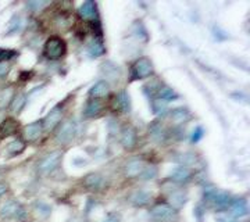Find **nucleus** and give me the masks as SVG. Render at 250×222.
<instances>
[{"mask_svg": "<svg viewBox=\"0 0 250 222\" xmlns=\"http://www.w3.org/2000/svg\"><path fill=\"white\" fill-rule=\"evenodd\" d=\"M77 135V122L74 120H65L59 125L56 131V142L59 144H68Z\"/></svg>", "mask_w": 250, "mask_h": 222, "instance_id": "423d86ee", "label": "nucleus"}, {"mask_svg": "<svg viewBox=\"0 0 250 222\" xmlns=\"http://www.w3.org/2000/svg\"><path fill=\"white\" fill-rule=\"evenodd\" d=\"M153 75H154V67H153V62L147 57H139L131 65V75H129L131 82L139 80H147Z\"/></svg>", "mask_w": 250, "mask_h": 222, "instance_id": "f03ea898", "label": "nucleus"}, {"mask_svg": "<svg viewBox=\"0 0 250 222\" xmlns=\"http://www.w3.org/2000/svg\"><path fill=\"white\" fill-rule=\"evenodd\" d=\"M152 200V193L147 192V190H135L132 195L129 196V202L136 207H143V205H147Z\"/></svg>", "mask_w": 250, "mask_h": 222, "instance_id": "aec40b11", "label": "nucleus"}, {"mask_svg": "<svg viewBox=\"0 0 250 222\" xmlns=\"http://www.w3.org/2000/svg\"><path fill=\"white\" fill-rule=\"evenodd\" d=\"M18 121L16 118H4L1 122H0V138H7L11 135H16L18 132Z\"/></svg>", "mask_w": 250, "mask_h": 222, "instance_id": "dca6fc26", "label": "nucleus"}, {"mask_svg": "<svg viewBox=\"0 0 250 222\" xmlns=\"http://www.w3.org/2000/svg\"><path fill=\"white\" fill-rule=\"evenodd\" d=\"M104 222H120V221L117 220L116 217H113V215H110V217H108L107 220H106V221H104Z\"/></svg>", "mask_w": 250, "mask_h": 222, "instance_id": "f704fd0d", "label": "nucleus"}, {"mask_svg": "<svg viewBox=\"0 0 250 222\" xmlns=\"http://www.w3.org/2000/svg\"><path fill=\"white\" fill-rule=\"evenodd\" d=\"M205 136V132H203V128L202 126H197L196 129L193 131V133H192V142L193 143H197L202 138Z\"/></svg>", "mask_w": 250, "mask_h": 222, "instance_id": "2f4dec72", "label": "nucleus"}, {"mask_svg": "<svg viewBox=\"0 0 250 222\" xmlns=\"http://www.w3.org/2000/svg\"><path fill=\"white\" fill-rule=\"evenodd\" d=\"M145 168V162L139 159H134V160H129L124 167V174L125 177L128 178H138L141 175V172Z\"/></svg>", "mask_w": 250, "mask_h": 222, "instance_id": "a211bd4d", "label": "nucleus"}, {"mask_svg": "<svg viewBox=\"0 0 250 222\" xmlns=\"http://www.w3.org/2000/svg\"><path fill=\"white\" fill-rule=\"evenodd\" d=\"M120 143L125 150H134L138 146V131L132 125H126L120 132Z\"/></svg>", "mask_w": 250, "mask_h": 222, "instance_id": "0eeeda50", "label": "nucleus"}, {"mask_svg": "<svg viewBox=\"0 0 250 222\" xmlns=\"http://www.w3.org/2000/svg\"><path fill=\"white\" fill-rule=\"evenodd\" d=\"M83 186L89 190H99L103 187V183H104V178L102 177L100 174H89L86 177L83 178L82 181Z\"/></svg>", "mask_w": 250, "mask_h": 222, "instance_id": "4be33fe9", "label": "nucleus"}, {"mask_svg": "<svg viewBox=\"0 0 250 222\" xmlns=\"http://www.w3.org/2000/svg\"><path fill=\"white\" fill-rule=\"evenodd\" d=\"M43 132L45 131H43V122H42V120L34 121V122L25 125L22 128V132H21L22 133V141L25 143L36 142Z\"/></svg>", "mask_w": 250, "mask_h": 222, "instance_id": "6e6552de", "label": "nucleus"}, {"mask_svg": "<svg viewBox=\"0 0 250 222\" xmlns=\"http://www.w3.org/2000/svg\"><path fill=\"white\" fill-rule=\"evenodd\" d=\"M10 70H11V67H10L9 62H0V80L1 78H6L9 75Z\"/></svg>", "mask_w": 250, "mask_h": 222, "instance_id": "473e14b6", "label": "nucleus"}, {"mask_svg": "<svg viewBox=\"0 0 250 222\" xmlns=\"http://www.w3.org/2000/svg\"><path fill=\"white\" fill-rule=\"evenodd\" d=\"M78 14L82 20L92 22V24H99V11L98 6L95 1H85L80 9H78Z\"/></svg>", "mask_w": 250, "mask_h": 222, "instance_id": "9d476101", "label": "nucleus"}, {"mask_svg": "<svg viewBox=\"0 0 250 222\" xmlns=\"http://www.w3.org/2000/svg\"><path fill=\"white\" fill-rule=\"evenodd\" d=\"M154 222H177L178 221V211L172 208L168 203H159L150 211Z\"/></svg>", "mask_w": 250, "mask_h": 222, "instance_id": "7ed1b4c3", "label": "nucleus"}, {"mask_svg": "<svg viewBox=\"0 0 250 222\" xmlns=\"http://www.w3.org/2000/svg\"><path fill=\"white\" fill-rule=\"evenodd\" d=\"M17 52L16 50H10V49H0V62H9L10 59L16 57L17 56Z\"/></svg>", "mask_w": 250, "mask_h": 222, "instance_id": "7c9ffc66", "label": "nucleus"}, {"mask_svg": "<svg viewBox=\"0 0 250 222\" xmlns=\"http://www.w3.org/2000/svg\"><path fill=\"white\" fill-rule=\"evenodd\" d=\"M25 104H27V95H24V93H18L17 95L16 93V96H14L11 104H10V110L14 114H20L21 110L25 107Z\"/></svg>", "mask_w": 250, "mask_h": 222, "instance_id": "cd10ccee", "label": "nucleus"}, {"mask_svg": "<svg viewBox=\"0 0 250 222\" xmlns=\"http://www.w3.org/2000/svg\"><path fill=\"white\" fill-rule=\"evenodd\" d=\"M104 52H106V49H104V44L102 42V39L95 38L88 43V53L92 57H100V56L104 54Z\"/></svg>", "mask_w": 250, "mask_h": 222, "instance_id": "bb28decb", "label": "nucleus"}, {"mask_svg": "<svg viewBox=\"0 0 250 222\" xmlns=\"http://www.w3.org/2000/svg\"><path fill=\"white\" fill-rule=\"evenodd\" d=\"M156 99H160L163 101H171V100H177L178 99V93L174 90L172 88H170L168 85H164V83H160L159 88L156 90V95H154Z\"/></svg>", "mask_w": 250, "mask_h": 222, "instance_id": "412c9836", "label": "nucleus"}, {"mask_svg": "<svg viewBox=\"0 0 250 222\" xmlns=\"http://www.w3.org/2000/svg\"><path fill=\"white\" fill-rule=\"evenodd\" d=\"M0 218L3 221H10V220H17V221H24L25 218V211L22 205L16 200H9L0 207Z\"/></svg>", "mask_w": 250, "mask_h": 222, "instance_id": "39448f33", "label": "nucleus"}, {"mask_svg": "<svg viewBox=\"0 0 250 222\" xmlns=\"http://www.w3.org/2000/svg\"><path fill=\"white\" fill-rule=\"evenodd\" d=\"M14 96H16V90L13 88L0 89V110L10 107Z\"/></svg>", "mask_w": 250, "mask_h": 222, "instance_id": "a878e982", "label": "nucleus"}, {"mask_svg": "<svg viewBox=\"0 0 250 222\" xmlns=\"http://www.w3.org/2000/svg\"><path fill=\"white\" fill-rule=\"evenodd\" d=\"M168 200H170V203H168V204H170L172 208H175V210L178 211L179 208H181V207H184L185 203H187L188 196L184 190H174V192L170 195V197H168Z\"/></svg>", "mask_w": 250, "mask_h": 222, "instance_id": "5701e85b", "label": "nucleus"}, {"mask_svg": "<svg viewBox=\"0 0 250 222\" xmlns=\"http://www.w3.org/2000/svg\"><path fill=\"white\" fill-rule=\"evenodd\" d=\"M103 111V104L100 100H96V99H89L86 101V104L82 110V116L83 118H95V117H99Z\"/></svg>", "mask_w": 250, "mask_h": 222, "instance_id": "4468645a", "label": "nucleus"}, {"mask_svg": "<svg viewBox=\"0 0 250 222\" xmlns=\"http://www.w3.org/2000/svg\"><path fill=\"white\" fill-rule=\"evenodd\" d=\"M102 74L103 77L107 81H111V82H117V81L121 78V70L120 67L114 64L113 61H106L104 64H102ZM106 81V82H107Z\"/></svg>", "mask_w": 250, "mask_h": 222, "instance_id": "2eb2a0df", "label": "nucleus"}, {"mask_svg": "<svg viewBox=\"0 0 250 222\" xmlns=\"http://www.w3.org/2000/svg\"><path fill=\"white\" fill-rule=\"evenodd\" d=\"M25 142L22 141V139H14L13 142H10L7 144V153H9L10 156H18V154H21L22 151L25 150Z\"/></svg>", "mask_w": 250, "mask_h": 222, "instance_id": "c85d7f7f", "label": "nucleus"}, {"mask_svg": "<svg viewBox=\"0 0 250 222\" xmlns=\"http://www.w3.org/2000/svg\"><path fill=\"white\" fill-rule=\"evenodd\" d=\"M7 190H9V185L6 182L0 181V199L7 193Z\"/></svg>", "mask_w": 250, "mask_h": 222, "instance_id": "72a5a7b5", "label": "nucleus"}, {"mask_svg": "<svg viewBox=\"0 0 250 222\" xmlns=\"http://www.w3.org/2000/svg\"><path fill=\"white\" fill-rule=\"evenodd\" d=\"M157 174H159V171H157V168L154 165H145V168H143L141 175L138 178L141 181H152V179L157 177Z\"/></svg>", "mask_w": 250, "mask_h": 222, "instance_id": "c756f323", "label": "nucleus"}, {"mask_svg": "<svg viewBox=\"0 0 250 222\" xmlns=\"http://www.w3.org/2000/svg\"><path fill=\"white\" fill-rule=\"evenodd\" d=\"M168 136L167 129L164 128V125L159 122V121H154L152 124L149 125V138L152 139L153 142L156 143H163Z\"/></svg>", "mask_w": 250, "mask_h": 222, "instance_id": "ddd939ff", "label": "nucleus"}, {"mask_svg": "<svg viewBox=\"0 0 250 222\" xmlns=\"http://www.w3.org/2000/svg\"><path fill=\"white\" fill-rule=\"evenodd\" d=\"M108 93H110V83L106 81H99L90 88L89 98L100 100V99L106 98Z\"/></svg>", "mask_w": 250, "mask_h": 222, "instance_id": "6ab92c4d", "label": "nucleus"}, {"mask_svg": "<svg viewBox=\"0 0 250 222\" xmlns=\"http://www.w3.org/2000/svg\"><path fill=\"white\" fill-rule=\"evenodd\" d=\"M62 160V153L60 150H54L47 153L45 157H42L38 162V172L41 175L52 174L54 169L59 168L60 162Z\"/></svg>", "mask_w": 250, "mask_h": 222, "instance_id": "20e7f679", "label": "nucleus"}, {"mask_svg": "<svg viewBox=\"0 0 250 222\" xmlns=\"http://www.w3.org/2000/svg\"><path fill=\"white\" fill-rule=\"evenodd\" d=\"M211 202L218 208H227V207H229L231 203H232V197H231L229 193H227V192H218L217 190V193L211 199Z\"/></svg>", "mask_w": 250, "mask_h": 222, "instance_id": "393cba45", "label": "nucleus"}, {"mask_svg": "<svg viewBox=\"0 0 250 222\" xmlns=\"http://www.w3.org/2000/svg\"><path fill=\"white\" fill-rule=\"evenodd\" d=\"M170 118L175 125H182L192 118V114L187 107H177L174 110H170Z\"/></svg>", "mask_w": 250, "mask_h": 222, "instance_id": "f3484780", "label": "nucleus"}, {"mask_svg": "<svg viewBox=\"0 0 250 222\" xmlns=\"http://www.w3.org/2000/svg\"><path fill=\"white\" fill-rule=\"evenodd\" d=\"M170 179L178 185L188 183L192 179V169L185 165H179L177 168L172 169V172L170 174Z\"/></svg>", "mask_w": 250, "mask_h": 222, "instance_id": "f8f14e48", "label": "nucleus"}, {"mask_svg": "<svg viewBox=\"0 0 250 222\" xmlns=\"http://www.w3.org/2000/svg\"><path fill=\"white\" fill-rule=\"evenodd\" d=\"M231 214L236 218H241L248 215V203L245 199H238V200H232V203L229 205Z\"/></svg>", "mask_w": 250, "mask_h": 222, "instance_id": "b1692460", "label": "nucleus"}, {"mask_svg": "<svg viewBox=\"0 0 250 222\" xmlns=\"http://www.w3.org/2000/svg\"><path fill=\"white\" fill-rule=\"evenodd\" d=\"M67 53V43L60 36H50L43 46V56L50 61L62 60Z\"/></svg>", "mask_w": 250, "mask_h": 222, "instance_id": "f257e3e1", "label": "nucleus"}, {"mask_svg": "<svg viewBox=\"0 0 250 222\" xmlns=\"http://www.w3.org/2000/svg\"><path fill=\"white\" fill-rule=\"evenodd\" d=\"M111 107L114 111H120V113H129L131 111V100H129V95L123 90L118 95L114 96L111 100Z\"/></svg>", "mask_w": 250, "mask_h": 222, "instance_id": "9b49d317", "label": "nucleus"}, {"mask_svg": "<svg viewBox=\"0 0 250 222\" xmlns=\"http://www.w3.org/2000/svg\"><path fill=\"white\" fill-rule=\"evenodd\" d=\"M62 114H64V107L62 104L53 107L50 110V113L46 116L45 120H42V122H43V131H53V129H56L60 125V122H62Z\"/></svg>", "mask_w": 250, "mask_h": 222, "instance_id": "1a4fd4ad", "label": "nucleus"}]
</instances>
